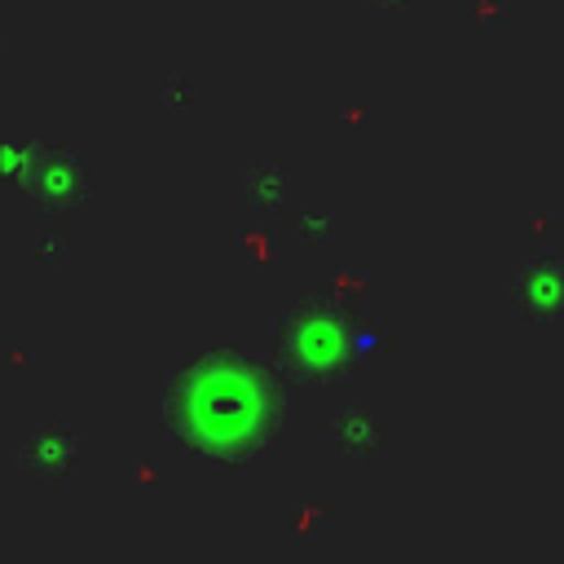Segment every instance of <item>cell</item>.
Instances as JSON below:
<instances>
[{
  "instance_id": "cell-2",
  "label": "cell",
  "mask_w": 564,
  "mask_h": 564,
  "mask_svg": "<svg viewBox=\"0 0 564 564\" xmlns=\"http://www.w3.org/2000/svg\"><path fill=\"white\" fill-rule=\"evenodd\" d=\"M282 339V357L300 370V375H335L348 361V330L335 322L330 308L308 304V313H295L286 322Z\"/></svg>"
},
{
  "instance_id": "cell-3",
  "label": "cell",
  "mask_w": 564,
  "mask_h": 564,
  "mask_svg": "<svg viewBox=\"0 0 564 564\" xmlns=\"http://www.w3.org/2000/svg\"><path fill=\"white\" fill-rule=\"evenodd\" d=\"M516 304L529 322H564V260L533 256L516 273Z\"/></svg>"
},
{
  "instance_id": "cell-1",
  "label": "cell",
  "mask_w": 564,
  "mask_h": 564,
  "mask_svg": "<svg viewBox=\"0 0 564 564\" xmlns=\"http://www.w3.org/2000/svg\"><path fill=\"white\" fill-rule=\"evenodd\" d=\"M159 419L172 441L203 458L251 463L286 432V392L269 361L212 348L176 370L159 397Z\"/></svg>"
}]
</instances>
